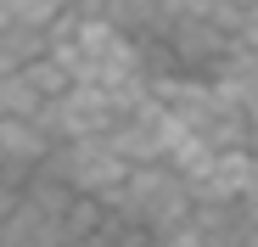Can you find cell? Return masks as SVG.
<instances>
[{
  "instance_id": "cell-1",
  "label": "cell",
  "mask_w": 258,
  "mask_h": 247,
  "mask_svg": "<svg viewBox=\"0 0 258 247\" xmlns=\"http://www.w3.org/2000/svg\"><path fill=\"white\" fill-rule=\"evenodd\" d=\"M107 208L129 225H141L152 236L174 230L180 219L197 214V197H191V180L180 169H168V163H141V169H129V180L107 197Z\"/></svg>"
},
{
  "instance_id": "cell-2",
  "label": "cell",
  "mask_w": 258,
  "mask_h": 247,
  "mask_svg": "<svg viewBox=\"0 0 258 247\" xmlns=\"http://www.w3.org/2000/svg\"><path fill=\"white\" fill-rule=\"evenodd\" d=\"M129 169H135V163L112 146V135H84V141H56L39 174H51V180H62V186H73L84 197H101L107 202L129 180Z\"/></svg>"
},
{
  "instance_id": "cell-3",
  "label": "cell",
  "mask_w": 258,
  "mask_h": 247,
  "mask_svg": "<svg viewBox=\"0 0 258 247\" xmlns=\"http://www.w3.org/2000/svg\"><path fill=\"white\" fill-rule=\"evenodd\" d=\"M123 112L129 107L118 101V90H107V85H73L56 101L39 107V124H45L51 141H84V135H112Z\"/></svg>"
},
{
  "instance_id": "cell-4",
  "label": "cell",
  "mask_w": 258,
  "mask_h": 247,
  "mask_svg": "<svg viewBox=\"0 0 258 247\" xmlns=\"http://www.w3.org/2000/svg\"><path fill=\"white\" fill-rule=\"evenodd\" d=\"M51 135H45V124L39 118H12V112H0V152H6L12 163V174H34V169H45V157H51Z\"/></svg>"
},
{
  "instance_id": "cell-5",
  "label": "cell",
  "mask_w": 258,
  "mask_h": 247,
  "mask_svg": "<svg viewBox=\"0 0 258 247\" xmlns=\"http://www.w3.org/2000/svg\"><path fill=\"white\" fill-rule=\"evenodd\" d=\"M23 79H28V85L45 96V101H56L62 90H73V73H68V62H62L51 45L39 51V56H28V62H23Z\"/></svg>"
},
{
  "instance_id": "cell-6",
  "label": "cell",
  "mask_w": 258,
  "mask_h": 247,
  "mask_svg": "<svg viewBox=\"0 0 258 247\" xmlns=\"http://www.w3.org/2000/svg\"><path fill=\"white\" fill-rule=\"evenodd\" d=\"M39 107H45V96L23 79V68L0 79V112H12V118H39Z\"/></svg>"
},
{
  "instance_id": "cell-7",
  "label": "cell",
  "mask_w": 258,
  "mask_h": 247,
  "mask_svg": "<svg viewBox=\"0 0 258 247\" xmlns=\"http://www.w3.org/2000/svg\"><path fill=\"white\" fill-rule=\"evenodd\" d=\"M236 45L258 56V0H247V6H241V17H236Z\"/></svg>"
},
{
  "instance_id": "cell-8",
  "label": "cell",
  "mask_w": 258,
  "mask_h": 247,
  "mask_svg": "<svg viewBox=\"0 0 258 247\" xmlns=\"http://www.w3.org/2000/svg\"><path fill=\"white\" fill-rule=\"evenodd\" d=\"M112 6H123V12H146V6H157V0H112Z\"/></svg>"
},
{
  "instance_id": "cell-9",
  "label": "cell",
  "mask_w": 258,
  "mask_h": 247,
  "mask_svg": "<svg viewBox=\"0 0 258 247\" xmlns=\"http://www.w3.org/2000/svg\"><path fill=\"white\" fill-rule=\"evenodd\" d=\"M0 180H23V174H12V163H6V152H0Z\"/></svg>"
},
{
  "instance_id": "cell-10",
  "label": "cell",
  "mask_w": 258,
  "mask_h": 247,
  "mask_svg": "<svg viewBox=\"0 0 258 247\" xmlns=\"http://www.w3.org/2000/svg\"><path fill=\"white\" fill-rule=\"evenodd\" d=\"M62 247H90V241H62Z\"/></svg>"
}]
</instances>
